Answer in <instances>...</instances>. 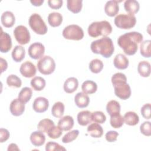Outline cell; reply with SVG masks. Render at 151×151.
I'll list each match as a JSON object with an SVG mask.
<instances>
[{"label":"cell","mask_w":151,"mask_h":151,"mask_svg":"<svg viewBox=\"0 0 151 151\" xmlns=\"http://www.w3.org/2000/svg\"><path fill=\"white\" fill-rule=\"evenodd\" d=\"M143 38L142 34L139 32H129L120 35L117 39V44L126 55H133L137 51Z\"/></svg>","instance_id":"cell-1"},{"label":"cell","mask_w":151,"mask_h":151,"mask_svg":"<svg viewBox=\"0 0 151 151\" xmlns=\"http://www.w3.org/2000/svg\"><path fill=\"white\" fill-rule=\"evenodd\" d=\"M115 95L122 100H127L131 96V88L127 83V78L122 73H115L111 79Z\"/></svg>","instance_id":"cell-2"},{"label":"cell","mask_w":151,"mask_h":151,"mask_svg":"<svg viewBox=\"0 0 151 151\" xmlns=\"http://www.w3.org/2000/svg\"><path fill=\"white\" fill-rule=\"evenodd\" d=\"M90 48L93 53L100 54L104 58L110 57L114 51L113 41L107 37L93 41Z\"/></svg>","instance_id":"cell-3"},{"label":"cell","mask_w":151,"mask_h":151,"mask_svg":"<svg viewBox=\"0 0 151 151\" xmlns=\"http://www.w3.org/2000/svg\"><path fill=\"white\" fill-rule=\"evenodd\" d=\"M111 32L112 27L107 21L93 22L88 27V34L93 38L99 36L105 37L110 35Z\"/></svg>","instance_id":"cell-4"},{"label":"cell","mask_w":151,"mask_h":151,"mask_svg":"<svg viewBox=\"0 0 151 151\" xmlns=\"http://www.w3.org/2000/svg\"><path fill=\"white\" fill-rule=\"evenodd\" d=\"M29 25L32 30L38 35H45L48 31L47 27L42 17L38 14H32L29 18Z\"/></svg>","instance_id":"cell-5"},{"label":"cell","mask_w":151,"mask_h":151,"mask_svg":"<svg viewBox=\"0 0 151 151\" xmlns=\"http://www.w3.org/2000/svg\"><path fill=\"white\" fill-rule=\"evenodd\" d=\"M136 23V18L134 15L121 14L114 18L115 25L120 29H129L134 27Z\"/></svg>","instance_id":"cell-6"},{"label":"cell","mask_w":151,"mask_h":151,"mask_svg":"<svg viewBox=\"0 0 151 151\" xmlns=\"http://www.w3.org/2000/svg\"><path fill=\"white\" fill-rule=\"evenodd\" d=\"M38 70L44 75L52 74L55 69L54 60L49 55L43 56L37 63Z\"/></svg>","instance_id":"cell-7"},{"label":"cell","mask_w":151,"mask_h":151,"mask_svg":"<svg viewBox=\"0 0 151 151\" xmlns=\"http://www.w3.org/2000/svg\"><path fill=\"white\" fill-rule=\"evenodd\" d=\"M63 36L67 40L79 41L84 37V31L78 25L76 24L67 26L63 31Z\"/></svg>","instance_id":"cell-8"},{"label":"cell","mask_w":151,"mask_h":151,"mask_svg":"<svg viewBox=\"0 0 151 151\" xmlns=\"http://www.w3.org/2000/svg\"><path fill=\"white\" fill-rule=\"evenodd\" d=\"M14 35L16 41L21 45L28 44L31 38L28 29L24 25H18L14 30Z\"/></svg>","instance_id":"cell-9"},{"label":"cell","mask_w":151,"mask_h":151,"mask_svg":"<svg viewBox=\"0 0 151 151\" xmlns=\"http://www.w3.org/2000/svg\"><path fill=\"white\" fill-rule=\"evenodd\" d=\"M29 56L34 60L41 58L45 53L44 45L39 42L31 44L28 50Z\"/></svg>","instance_id":"cell-10"},{"label":"cell","mask_w":151,"mask_h":151,"mask_svg":"<svg viewBox=\"0 0 151 151\" xmlns=\"http://www.w3.org/2000/svg\"><path fill=\"white\" fill-rule=\"evenodd\" d=\"M1 29L0 35V51L3 53L8 52L12 47V40L11 36L6 32H4L2 27Z\"/></svg>","instance_id":"cell-11"},{"label":"cell","mask_w":151,"mask_h":151,"mask_svg":"<svg viewBox=\"0 0 151 151\" xmlns=\"http://www.w3.org/2000/svg\"><path fill=\"white\" fill-rule=\"evenodd\" d=\"M19 71L22 76L26 78H31L35 75L37 68L33 63L27 61L21 65Z\"/></svg>","instance_id":"cell-12"},{"label":"cell","mask_w":151,"mask_h":151,"mask_svg":"<svg viewBox=\"0 0 151 151\" xmlns=\"http://www.w3.org/2000/svg\"><path fill=\"white\" fill-rule=\"evenodd\" d=\"M49 107V101L48 99L44 97H37L32 104L33 110L38 113L45 112Z\"/></svg>","instance_id":"cell-13"},{"label":"cell","mask_w":151,"mask_h":151,"mask_svg":"<svg viewBox=\"0 0 151 151\" xmlns=\"http://www.w3.org/2000/svg\"><path fill=\"white\" fill-rule=\"evenodd\" d=\"M11 113L14 116L22 115L25 111V104L22 103L18 99L13 100L9 106Z\"/></svg>","instance_id":"cell-14"},{"label":"cell","mask_w":151,"mask_h":151,"mask_svg":"<svg viewBox=\"0 0 151 151\" xmlns=\"http://www.w3.org/2000/svg\"><path fill=\"white\" fill-rule=\"evenodd\" d=\"M121 1H109L104 6V11L107 15L110 17L116 16L119 11V2Z\"/></svg>","instance_id":"cell-15"},{"label":"cell","mask_w":151,"mask_h":151,"mask_svg":"<svg viewBox=\"0 0 151 151\" xmlns=\"http://www.w3.org/2000/svg\"><path fill=\"white\" fill-rule=\"evenodd\" d=\"M129 60L123 54H117L113 60L114 66L119 70H124L129 66Z\"/></svg>","instance_id":"cell-16"},{"label":"cell","mask_w":151,"mask_h":151,"mask_svg":"<svg viewBox=\"0 0 151 151\" xmlns=\"http://www.w3.org/2000/svg\"><path fill=\"white\" fill-rule=\"evenodd\" d=\"M78 87V81L76 77H69L64 82L63 88L65 93L71 94L74 93Z\"/></svg>","instance_id":"cell-17"},{"label":"cell","mask_w":151,"mask_h":151,"mask_svg":"<svg viewBox=\"0 0 151 151\" xmlns=\"http://www.w3.org/2000/svg\"><path fill=\"white\" fill-rule=\"evenodd\" d=\"M1 21L4 27L6 28H11L15 22V17L12 12L7 11L2 14Z\"/></svg>","instance_id":"cell-18"},{"label":"cell","mask_w":151,"mask_h":151,"mask_svg":"<svg viewBox=\"0 0 151 151\" xmlns=\"http://www.w3.org/2000/svg\"><path fill=\"white\" fill-rule=\"evenodd\" d=\"M74 102L78 108H85L88 106L90 99L87 94L83 92H79L74 97Z\"/></svg>","instance_id":"cell-19"},{"label":"cell","mask_w":151,"mask_h":151,"mask_svg":"<svg viewBox=\"0 0 151 151\" xmlns=\"http://www.w3.org/2000/svg\"><path fill=\"white\" fill-rule=\"evenodd\" d=\"M30 141L31 143L37 147L43 145L45 141V136L44 133L40 131L33 132L30 135Z\"/></svg>","instance_id":"cell-20"},{"label":"cell","mask_w":151,"mask_h":151,"mask_svg":"<svg viewBox=\"0 0 151 151\" xmlns=\"http://www.w3.org/2000/svg\"><path fill=\"white\" fill-rule=\"evenodd\" d=\"M74 124V119L70 116H65L61 117L58 122V126L64 131L71 130L73 127Z\"/></svg>","instance_id":"cell-21"},{"label":"cell","mask_w":151,"mask_h":151,"mask_svg":"<svg viewBox=\"0 0 151 151\" xmlns=\"http://www.w3.org/2000/svg\"><path fill=\"white\" fill-rule=\"evenodd\" d=\"M89 134L94 138H100L103 134V127L97 123L90 124L87 129Z\"/></svg>","instance_id":"cell-22"},{"label":"cell","mask_w":151,"mask_h":151,"mask_svg":"<svg viewBox=\"0 0 151 151\" xmlns=\"http://www.w3.org/2000/svg\"><path fill=\"white\" fill-rule=\"evenodd\" d=\"M125 11L129 14L134 15L138 12L140 9L139 3L135 0H126L124 2Z\"/></svg>","instance_id":"cell-23"},{"label":"cell","mask_w":151,"mask_h":151,"mask_svg":"<svg viewBox=\"0 0 151 151\" xmlns=\"http://www.w3.org/2000/svg\"><path fill=\"white\" fill-rule=\"evenodd\" d=\"M77 122L80 126H87L92 122L91 113L88 110L79 112L77 114Z\"/></svg>","instance_id":"cell-24"},{"label":"cell","mask_w":151,"mask_h":151,"mask_svg":"<svg viewBox=\"0 0 151 151\" xmlns=\"http://www.w3.org/2000/svg\"><path fill=\"white\" fill-rule=\"evenodd\" d=\"M25 48L21 45H16L11 53V56L13 60L17 63H19L22 61L25 58Z\"/></svg>","instance_id":"cell-25"},{"label":"cell","mask_w":151,"mask_h":151,"mask_svg":"<svg viewBox=\"0 0 151 151\" xmlns=\"http://www.w3.org/2000/svg\"><path fill=\"white\" fill-rule=\"evenodd\" d=\"M48 22L52 27H59L63 22V16L59 12H51L48 16Z\"/></svg>","instance_id":"cell-26"},{"label":"cell","mask_w":151,"mask_h":151,"mask_svg":"<svg viewBox=\"0 0 151 151\" xmlns=\"http://www.w3.org/2000/svg\"><path fill=\"white\" fill-rule=\"evenodd\" d=\"M81 90L83 93L87 94H91L97 91V85L93 81L86 80L81 85Z\"/></svg>","instance_id":"cell-27"},{"label":"cell","mask_w":151,"mask_h":151,"mask_svg":"<svg viewBox=\"0 0 151 151\" xmlns=\"http://www.w3.org/2000/svg\"><path fill=\"white\" fill-rule=\"evenodd\" d=\"M124 123L129 126H135L139 122V117L134 111L126 112L124 116Z\"/></svg>","instance_id":"cell-28"},{"label":"cell","mask_w":151,"mask_h":151,"mask_svg":"<svg viewBox=\"0 0 151 151\" xmlns=\"http://www.w3.org/2000/svg\"><path fill=\"white\" fill-rule=\"evenodd\" d=\"M120 109L121 107L119 103L114 100L109 101L106 105L107 112L110 116L119 114Z\"/></svg>","instance_id":"cell-29"},{"label":"cell","mask_w":151,"mask_h":151,"mask_svg":"<svg viewBox=\"0 0 151 151\" xmlns=\"http://www.w3.org/2000/svg\"><path fill=\"white\" fill-rule=\"evenodd\" d=\"M68 9L74 14L79 13L83 7V1L81 0H68L67 1Z\"/></svg>","instance_id":"cell-30"},{"label":"cell","mask_w":151,"mask_h":151,"mask_svg":"<svg viewBox=\"0 0 151 151\" xmlns=\"http://www.w3.org/2000/svg\"><path fill=\"white\" fill-rule=\"evenodd\" d=\"M137 71L142 77H149L150 74V64L146 61H140L138 64Z\"/></svg>","instance_id":"cell-31"},{"label":"cell","mask_w":151,"mask_h":151,"mask_svg":"<svg viewBox=\"0 0 151 151\" xmlns=\"http://www.w3.org/2000/svg\"><path fill=\"white\" fill-rule=\"evenodd\" d=\"M55 126L54 122L49 119H44L40 121L37 125V129L42 133H48L50 129Z\"/></svg>","instance_id":"cell-32"},{"label":"cell","mask_w":151,"mask_h":151,"mask_svg":"<svg viewBox=\"0 0 151 151\" xmlns=\"http://www.w3.org/2000/svg\"><path fill=\"white\" fill-rule=\"evenodd\" d=\"M32 94V90L31 88L25 87H24L21 89V90L19 91L18 96V99L23 103L25 104L28 103Z\"/></svg>","instance_id":"cell-33"},{"label":"cell","mask_w":151,"mask_h":151,"mask_svg":"<svg viewBox=\"0 0 151 151\" xmlns=\"http://www.w3.org/2000/svg\"><path fill=\"white\" fill-rule=\"evenodd\" d=\"M46 85L45 80L44 78L36 76L31 80V86L35 91H41L44 88Z\"/></svg>","instance_id":"cell-34"},{"label":"cell","mask_w":151,"mask_h":151,"mask_svg":"<svg viewBox=\"0 0 151 151\" xmlns=\"http://www.w3.org/2000/svg\"><path fill=\"white\" fill-rule=\"evenodd\" d=\"M64 109L65 106L62 102H56L54 104V105L52 107L51 114L54 117L56 118H60L64 114Z\"/></svg>","instance_id":"cell-35"},{"label":"cell","mask_w":151,"mask_h":151,"mask_svg":"<svg viewBox=\"0 0 151 151\" xmlns=\"http://www.w3.org/2000/svg\"><path fill=\"white\" fill-rule=\"evenodd\" d=\"M151 41L150 40L143 41L141 42L140 47V54L145 58H150L151 56L150 52Z\"/></svg>","instance_id":"cell-36"},{"label":"cell","mask_w":151,"mask_h":151,"mask_svg":"<svg viewBox=\"0 0 151 151\" xmlns=\"http://www.w3.org/2000/svg\"><path fill=\"white\" fill-rule=\"evenodd\" d=\"M103 68V63L99 59H93L89 63V69L93 73L97 74Z\"/></svg>","instance_id":"cell-37"},{"label":"cell","mask_w":151,"mask_h":151,"mask_svg":"<svg viewBox=\"0 0 151 151\" xmlns=\"http://www.w3.org/2000/svg\"><path fill=\"white\" fill-rule=\"evenodd\" d=\"M110 123L111 127L114 129L120 128L124 124L123 117L119 113L114 116H110Z\"/></svg>","instance_id":"cell-38"},{"label":"cell","mask_w":151,"mask_h":151,"mask_svg":"<svg viewBox=\"0 0 151 151\" xmlns=\"http://www.w3.org/2000/svg\"><path fill=\"white\" fill-rule=\"evenodd\" d=\"M6 84L9 87L19 88L22 85V81L19 77L15 74H11L6 78Z\"/></svg>","instance_id":"cell-39"},{"label":"cell","mask_w":151,"mask_h":151,"mask_svg":"<svg viewBox=\"0 0 151 151\" xmlns=\"http://www.w3.org/2000/svg\"><path fill=\"white\" fill-rule=\"evenodd\" d=\"M79 134V130H71L67 133H66L62 138V142L64 143H70L77 139Z\"/></svg>","instance_id":"cell-40"},{"label":"cell","mask_w":151,"mask_h":151,"mask_svg":"<svg viewBox=\"0 0 151 151\" xmlns=\"http://www.w3.org/2000/svg\"><path fill=\"white\" fill-rule=\"evenodd\" d=\"M91 120L94 123L103 124L106 120V116L101 111H96L91 113Z\"/></svg>","instance_id":"cell-41"},{"label":"cell","mask_w":151,"mask_h":151,"mask_svg":"<svg viewBox=\"0 0 151 151\" xmlns=\"http://www.w3.org/2000/svg\"><path fill=\"white\" fill-rule=\"evenodd\" d=\"M62 129L58 126H53L50 130L48 132L47 134L50 138L55 139L59 138L62 134Z\"/></svg>","instance_id":"cell-42"},{"label":"cell","mask_w":151,"mask_h":151,"mask_svg":"<svg viewBox=\"0 0 151 151\" xmlns=\"http://www.w3.org/2000/svg\"><path fill=\"white\" fill-rule=\"evenodd\" d=\"M46 151H53V150H66V149L54 142H48L45 145Z\"/></svg>","instance_id":"cell-43"},{"label":"cell","mask_w":151,"mask_h":151,"mask_svg":"<svg viewBox=\"0 0 151 151\" xmlns=\"http://www.w3.org/2000/svg\"><path fill=\"white\" fill-rule=\"evenodd\" d=\"M140 130L141 133L146 136H150L151 135V123L150 122H144L140 126Z\"/></svg>","instance_id":"cell-44"},{"label":"cell","mask_w":151,"mask_h":151,"mask_svg":"<svg viewBox=\"0 0 151 151\" xmlns=\"http://www.w3.org/2000/svg\"><path fill=\"white\" fill-rule=\"evenodd\" d=\"M142 116L146 119H150V112H151V106L150 103H146L144 104L140 110Z\"/></svg>","instance_id":"cell-45"},{"label":"cell","mask_w":151,"mask_h":151,"mask_svg":"<svg viewBox=\"0 0 151 151\" xmlns=\"http://www.w3.org/2000/svg\"><path fill=\"white\" fill-rule=\"evenodd\" d=\"M119 133L116 131L110 130L106 133L105 137L107 142H114L117 140Z\"/></svg>","instance_id":"cell-46"},{"label":"cell","mask_w":151,"mask_h":151,"mask_svg":"<svg viewBox=\"0 0 151 151\" xmlns=\"http://www.w3.org/2000/svg\"><path fill=\"white\" fill-rule=\"evenodd\" d=\"M63 1L62 0H49L48 1V5L51 8L54 9H60L63 5Z\"/></svg>","instance_id":"cell-47"},{"label":"cell","mask_w":151,"mask_h":151,"mask_svg":"<svg viewBox=\"0 0 151 151\" xmlns=\"http://www.w3.org/2000/svg\"><path fill=\"white\" fill-rule=\"evenodd\" d=\"M10 134L9 131L4 128L0 129V142L3 143L6 142L9 137Z\"/></svg>","instance_id":"cell-48"},{"label":"cell","mask_w":151,"mask_h":151,"mask_svg":"<svg viewBox=\"0 0 151 151\" xmlns=\"http://www.w3.org/2000/svg\"><path fill=\"white\" fill-rule=\"evenodd\" d=\"M0 63H1V73H2L3 72L5 71L8 68V63L3 58L1 57L0 58Z\"/></svg>","instance_id":"cell-49"},{"label":"cell","mask_w":151,"mask_h":151,"mask_svg":"<svg viewBox=\"0 0 151 151\" xmlns=\"http://www.w3.org/2000/svg\"><path fill=\"white\" fill-rule=\"evenodd\" d=\"M44 1V0H31L30 2L31 4L35 6H41L43 3Z\"/></svg>","instance_id":"cell-50"},{"label":"cell","mask_w":151,"mask_h":151,"mask_svg":"<svg viewBox=\"0 0 151 151\" xmlns=\"http://www.w3.org/2000/svg\"><path fill=\"white\" fill-rule=\"evenodd\" d=\"M8 151H11V150H19V147H18L17 145L15 143H11L10 145H9L8 149H7Z\"/></svg>","instance_id":"cell-51"}]
</instances>
